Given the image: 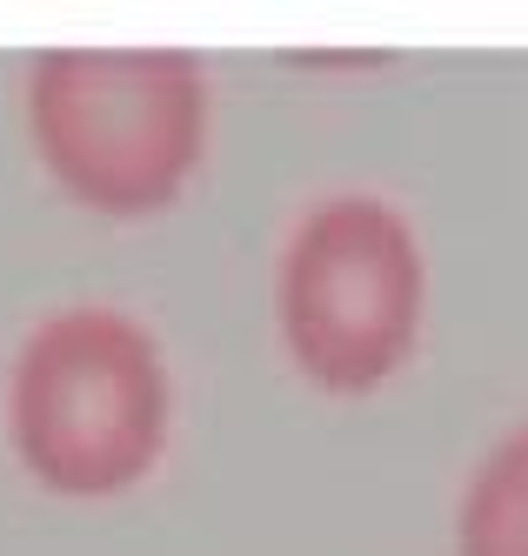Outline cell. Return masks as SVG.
<instances>
[{
	"label": "cell",
	"mask_w": 528,
	"mask_h": 556,
	"mask_svg": "<svg viewBox=\"0 0 528 556\" xmlns=\"http://www.w3.org/2000/svg\"><path fill=\"white\" fill-rule=\"evenodd\" d=\"M175 382L141 315L67 302L21 336L8 376L14 456L48 496L107 503L134 490L168 450Z\"/></svg>",
	"instance_id": "1"
},
{
	"label": "cell",
	"mask_w": 528,
	"mask_h": 556,
	"mask_svg": "<svg viewBox=\"0 0 528 556\" xmlns=\"http://www.w3.org/2000/svg\"><path fill=\"white\" fill-rule=\"evenodd\" d=\"M34 162L94 215H154L208 154V67L188 48H48L21 88Z\"/></svg>",
	"instance_id": "2"
},
{
	"label": "cell",
	"mask_w": 528,
	"mask_h": 556,
	"mask_svg": "<svg viewBox=\"0 0 528 556\" xmlns=\"http://www.w3.org/2000/svg\"><path fill=\"white\" fill-rule=\"evenodd\" d=\"M428 268L409 215L382 194H321L274 275V315L295 369L329 395H369L415 355Z\"/></svg>",
	"instance_id": "3"
},
{
	"label": "cell",
	"mask_w": 528,
	"mask_h": 556,
	"mask_svg": "<svg viewBox=\"0 0 528 556\" xmlns=\"http://www.w3.org/2000/svg\"><path fill=\"white\" fill-rule=\"evenodd\" d=\"M455 556H528V422L481 456L455 516Z\"/></svg>",
	"instance_id": "4"
}]
</instances>
